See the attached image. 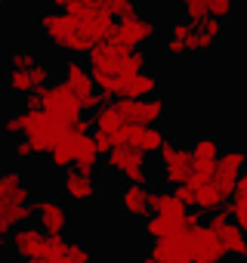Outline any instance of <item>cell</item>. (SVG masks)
Masks as SVG:
<instances>
[{"mask_svg":"<svg viewBox=\"0 0 247 263\" xmlns=\"http://www.w3.org/2000/svg\"><path fill=\"white\" fill-rule=\"evenodd\" d=\"M186 217H189V208L176 198V192H170V189L152 192V214L146 220V232L155 241L179 235V232H186Z\"/></svg>","mask_w":247,"mask_h":263,"instance_id":"cell-1","label":"cell"},{"mask_svg":"<svg viewBox=\"0 0 247 263\" xmlns=\"http://www.w3.org/2000/svg\"><path fill=\"white\" fill-rule=\"evenodd\" d=\"M0 211L13 229L25 226L34 217V198L19 171H0Z\"/></svg>","mask_w":247,"mask_h":263,"instance_id":"cell-2","label":"cell"},{"mask_svg":"<svg viewBox=\"0 0 247 263\" xmlns=\"http://www.w3.org/2000/svg\"><path fill=\"white\" fill-rule=\"evenodd\" d=\"M68 134V124L56 121L44 108H22V137L34 155H50L53 146Z\"/></svg>","mask_w":247,"mask_h":263,"instance_id":"cell-3","label":"cell"},{"mask_svg":"<svg viewBox=\"0 0 247 263\" xmlns=\"http://www.w3.org/2000/svg\"><path fill=\"white\" fill-rule=\"evenodd\" d=\"M34 96H37V108H44L47 115H53V118L62 121V124H71V121L84 118L80 99L71 93V87H68L65 81H50V84L40 87Z\"/></svg>","mask_w":247,"mask_h":263,"instance_id":"cell-4","label":"cell"},{"mask_svg":"<svg viewBox=\"0 0 247 263\" xmlns=\"http://www.w3.org/2000/svg\"><path fill=\"white\" fill-rule=\"evenodd\" d=\"M62 81L71 87V93L80 99V108L84 111H96L105 99L96 93V84H93V78H90V68H87V62H80L77 56H68L65 62H62Z\"/></svg>","mask_w":247,"mask_h":263,"instance_id":"cell-5","label":"cell"},{"mask_svg":"<svg viewBox=\"0 0 247 263\" xmlns=\"http://www.w3.org/2000/svg\"><path fill=\"white\" fill-rule=\"evenodd\" d=\"M105 167L117 177H123L130 186H146L149 183V164H146V155L130 149V146H114L108 155H105Z\"/></svg>","mask_w":247,"mask_h":263,"instance_id":"cell-6","label":"cell"},{"mask_svg":"<svg viewBox=\"0 0 247 263\" xmlns=\"http://www.w3.org/2000/svg\"><path fill=\"white\" fill-rule=\"evenodd\" d=\"M155 31H158V28H155V22H152V19H146L142 13H136V16H127V19H117L105 44L120 47V50H139L146 41H152V37H155Z\"/></svg>","mask_w":247,"mask_h":263,"instance_id":"cell-7","label":"cell"},{"mask_svg":"<svg viewBox=\"0 0 247 263\" xmlns=\"http://www.w3.org/2000/svg\"><path fill=\"white\" fill-rule=\"evenodd\" d=\"M192 152V180L189 183H207L213 180V167H216V158L222 152V143L216 134H198L189 146Z\"/></svg>","mask_w":247,"mask_h":263,"instance_id":"cell-8","label":"cell"},{"mask_svg":"<svg viewBox=\"0 0 247 263\" xmlns=\"http://www.w3.org/2000/svg\"><path fill=\"white\" fill-rule=\"evenodd\" d=\"M247 167V149L241 146H232V149H222L219 158H216V167H213V186L219 189V195L229 201L235 186H238V177L241 171Z\"/></svg>","mask_w":247,"mask_h":263,"instance_id":"cell-9","label":"cell"},{"mask_svg":"<svg viewBox=\"0 0 247 263\" xmlns=\"http://www.w3.org/2000/svg\"><path fill=\"white\" fill-rule=\"evenodd\" d=\"M158 155H161V174H164L167 186L179 189L192 180V152H189V146H179V143L167 140Z\"/></svg>","mask_w":247,"mask_h":263,"instance_id":"cell-10","label":"cell"},{"mask_svg":"<svg viewBox=\"0 0 247 263\" xmlns=\"http://www.w3.org/2000/svg\"><path fill=\"white\" fill-rule=\"evenodd\" d=\"M117 115L123 118V124H136V127H158V121L164 118V99L152 96V99H114Z\"/></svg>","mask_w":247,"mask_h":263,"instance_id":"cell-11","label":"cell"},{"mask_svg":"<svg viewBox=\"0 0 247 263\" xmlns=\"http://www.w3.org/2000/svg\"><path fill=\"white\" fill-rule=\"evenodd\" d=\"M50 78H53V68L40 59V62L31 65V68H7L4 84H7V90L16 93V96H31V93H37L40 87H47Z\"/></svg>","mask_w":247,"mask_h":263,"instance_id":"cell-12","label":"cell"},{"mask_svg":"<svg viewBox=\"0 0 247 263\" xmlns=\"http://www.w3.org/2000/svg\"><path fill=\"white\" fill-rule=\"evenodd\" d=\"M37 22H40V31L47 34V41L56 50H68L71 37L74 34H84L80 25H77V19H71L68 13H59V10H44L37 16Z\"/></svg>","mask_w":247,"mask_h":263,"instance_id":"cell-13","label":"cell"},{"mask_svg":"<svg viewBox=\"0 0 247 263\" xmlns=\"http://www.w3.org/2000/svg\"><path fill=\"white\" fill-rule=\"evenodd\" d=\"M34 220H37V229L44 235H50V238L65 235L68 226H71V214H68V208L59 198H40V201H34Z\"/></svg>","mask_w":247,"mask_h":263,"instance_id":"cell-14","label":"cell"},{"mask_svg":"<svg viewBox=\"0 0 247 263\" xmlns=\"http://www.w3.org/2000/svg\"><path fill=\"white\" fill-rule=\"evenodd\" d=\"M10 251L19 260H44L50 254V235H44L37 226H19L10 232Z\"/></svg>","mask_w":247,"mask_h":263,"instance_id":"cell-15","label":"cell"},{"mask_svg":"<svg viewBox=\"0 0 247 263\" xmlns=\"http://www.w3.org/2000/svg\"><path fill=\"white\" fill-rule=\"evenodd\" d=\"M207 226L219 235L225 257H232V260H247V235L241 232V226H235V223L229 220L225 211L210 214V223H207Z\"/></svg>","mask_w":247,"mask_h":263,"instance_id":"cell-16","label":"cell"},{"mask_svg":"<svg viewBox=\"0 0 247 263\" xmlns=\"http://www.w3.org/2000/svg\"><path fill=\"white\" fill-rule=\"evenodd\" d=\"M189 248H192V263H222L225 260L219 235L204 223L189 229Z\"/></svg>","mask_w":247,"mask_h":263,"instance_id":"cell-17","label":"cell"},{"mask_svg":"<svg viewBox=\"0 0 247 263\" xmlns=\"http://www.w3.org/2000/svg\"><path fill=\"white\" fill-rule=\"evenodd\" d=\"M62 195H65V201H71V204H90V201H96L99 198V183H96V177H90V174H80V171H74V167H68L65 174H62Z\"/></svg>","mask_w":247,"mask_h":263,"instance_id":"cell-18","label":"cell"},{"mask_svg":"<svg viewBox=\"0 0 247 263\" xmlns=\"http://www.w3.org/2000/svg\"><path fill=\"white\" fill-rule=\"evenodd\" d=\"M117 208L127 220H149V214H152V189L127 183L117 192Z\"/></svg>","mask_w":247,"mask_h":263,"instance_id":"cell-19","label":"cell"},{"mask_svg":"<svg viewBox=\"0 0 247 263\" xmlns=\"http://www.w3.org/2000/svg\"><path fill=\"white\" fill-rule=\"evenodd\" d=\"M149 254L155 257V263H192L189 232H179V235H170V238L155 241Z\"/></svg>","mask_w":247,"mask_h":263,"instance_id":"cell-20","label":"cell"},{"mask_svg":"<svg viewBox=\"0 0 247 263\" xmlns=\"http://www.w3.org/2000/svg\"><path fill=\"white\" fill-rule=\"evenodd\" d=\"M47 260H53V263H93V254H90V248L84 241L59 235V238H50Z\"/></svg>","mask_w":247,"mask_h":263,"instance_id":"cell-21","label":"cell"},{"mask_svg":"<svg viewBox=\"0 0 247 263\" xmlns=\"http://www.w3.org/2000/svg\"><path fill=\"white\" fill-rule=\"evenodd\" d=\"M99 158H102V155H99V149H96L93 137H90V134L77 137V146H74V171H80V174H90V177H96Z\"/></svg>","mask_w":247,"mask_h":263,"instance_id":"cell-22","label":"cell"},{"mask_svg":"<svg viewBox=\"0 0 247 263\" xmlns=\"http://www.w3.org/2000/svg\"><path fill=\"white\" fill-rule=\"evenodd\" d=\"M155 93H158V74L146 68L136 78H130V84H127V90H123L120 99H152Z\"/></svg>","mask_w":247,"mask_h":263,"instance_id":"cell-23","label":"cell"},{"mask_svg":"<svg viewBox=\"0 0 247 263\" xmlns=\"http://www.w3.org/2000/svg\"><path fill=\"white\" fill-rule=\"evenodd\" d=\"M99 134H111V137H117V130L123 127V118L117 115V108H114V102H102L96 111H93V121H90Z\"/></svg>","mask_w":247,"mask_h":263,"instance_id":"cell-24","label":"cell"},{"mask_svg":"<svg viewBox=\"0 0 247 263\" xmlns=\"http://www.w3.org/2000/svg\"><path fill=\"white\" fill-rule=\"evenodd\" d=\"M74 146H77V137H74V134H65V137L53 146V152L47 155L50 164H53L56 171H68V167H74Z\"/></svg>","mask_w":247,"mask_h":263,"instance_id":"cell-25","label":"cell"},{"mask_svg":"<svg viewBox=\"0 0 247 263\" xmlns=\"http://www.w3.org/2000/svg\"><path fill=\"white\" fill-rule=\"evenodd\" d=\"M167 34H170V37H176V41L186 47V53H192V44H195V25H192V22L179 19V22H173V25L167 28Z\"/></svg>","mask_w":247,"mask_h":263,"instance_id":"cell-26","label":"cell"},{"mask_svg":"<svg viewBox=\"0 0 247 263\" xmlns=\"http://www.w3.org/2000/svg\"><path fill=\"white\" fill-rule=\"evenodd\" d=\"M207 16L225 25L229 19H235V0H207Z\"/></svg>","mask_w":247,"mask_h":263,"instance_id":"cell-27","label":"cell"},{"mask_svg":"<svg viewBox=\"0 0 247 263\" xmlns=\"http://www.w3.org/2000/svg\"><path fill=\"white\" fill-rule=\"evenodd\" d=\"M179 7H182L186 22H192V25L207 19V0H179Z\"/></svg>","mask_w":247,"mask_h":263,"instance_id":"cell-28","label":"cell"},{"mask_svg":"<svg viewBox=\"0 0 247 263\" xmlns=\"http://www.w3.org/2000/svg\"><path fill=\"white\" fill-rule=\"evenodd\" d=\"M102 10H108L111 16H120V19H127V16H136V0H99Z\"/></svg>","mask_w":247,"mask_h":263,"instance_id":"cell-29","label":"cell"},{"mask_svg":"<svg viewBox=\"0 0 247 263\" xmlns=\"http://www.w3.org/2000/svg\"><path fill=\"white\" fill-rule=\"evenodd\" d=\"M0 130H4L7 137L19 140V137H22V108H19V111H10V115L4 118V124H0Z\"/></svg>","mask_w":247,"mask_h":263,"instance_id":"cell-30","label":"cell"},{"mask_svg":"<svg viewBox=\"0 0 247 263\" xmlns=\"http://www.w3.org/2000/svg\"><path fill=\"white\" fill-rule=\"evenodd\" d=\"M40 59H37V53H31V50H16L13 56H10V68H31V65H37Z\"/></svg>","mask_w":247,"mask_h":263,"instance_id":"cell-31","label":"cell"},{"mask_svg":"<svg viewBox=\"0 0 247 263\" xmlns=\"http://www.w3.org/2000/svg\"><path fill=\"white\" fill-rule=\"evenodd\" d=\"M198 31L201 34H207V37H213V41H222V22H216V19H204V22H198Z\"/></svg>","mask_w":247,"mask_h":263,"instance_id":"cell-32","label":"cell"},{"mask_svg":"<svg viewBox=\"0 0 247 263\" xmlns=\"http://www.w3.org/2000/svg\"><path fill=\"white\" fill-rule=\"evenodd\" d=\"M93 137V143H96V149H99V155H108L117 143H114V137L111 134H99V130H96V134H90Z\"/></svg>","mask_w":247,"mask_h":263,"instance_id":"cell-33","label":"cell"},{"mask_svg":"<svg viewBox=\"0 0 247 263\" xmlns=\"http://www.w3.org/2000/svg\"><path fill=\"white\" fill-rule=\"evenodd\" d=\"M229 201H247V167L241 171L238 186H235V192H232V198H229Z\"/></svg>","mask_w":247,"mask_h":263,"instance_id":"cell-34","label":"cell"},{"mask_svg":"<svg viewBox=\"0 0 247 263\" xmlns=\"http://www.w3.org/2000/svg\"><path fill=\"white\" fill-rule=\"evenodd\" d=\"M164 50H167V53H173V56H182V53H186V47H182L176 37H170V34L164 37Z\"/></svg>","mask_w":247,"mask_h":263,"instance_id":"cell-35","label":"cell"},{"mask_svg":"<svg viewBox=\"0 0 247 263\" xmlns=\"http://www.w3.org/2000/svg\"><path fill=\"white\" fill-rule=\"evenodd\" d=\"M16 155L19 158H34V152H31V146L25 140H16Z\"/></svg>","mask_w":247,"mask_h":263,"instance_id":"cell-36","label":"cell"},{"mask_svg":"<svg viewBox=\"0 0 247 263\" xmlns=\"http://www.w3.org/2000/svg\"><path fill=\"white\" fill-rule=\"evenodd\" d=\"M10 232H13V226H10V220L4 217V211H0V238H7Z\"/></svg>","mask_w":247,"mask_h":263,"instance_id":"cell-37","label":"cell"},{"mask_svg":"<svg viewBox=\"0 0 247 263\" xmlns=\"http://www.w3.org/2000/svg\"><path fill=\"white\" fill-rule=\"evenodd\" d=\"M136 263H155V257H152V254H149V251H142V254H139V257H136Z\"/></svg>","mask_w":247,"mask_h":263,"instance_id":"cell-38","label":"cell"},{"mask_svg":"<svg viewBox=\"0 0 247 263\" xmlns=\"http://www.w3.org/2000/svg\"><path fill=\"white\" fill-rule=\"evenodd\" d=\"M19 263H53V260H47V257H44V260H19Z\"/></svg>","mask_w":247,"mask_h":263,"instance_id":"cell-39","label":"cell"},{"mask_svg":"<svg viewBox=\"0 0 247 263\" xmlns=\"http://www.w3.org/2000/svg\"><path fill=\"white\" fill-rule=\"evenodd\" d=\"M0 7H4V4H0Z\"/></svg>","mask_w":247,"mask_h":263,"instance_id":"cell-40","label":"cell"}]
</instances>
